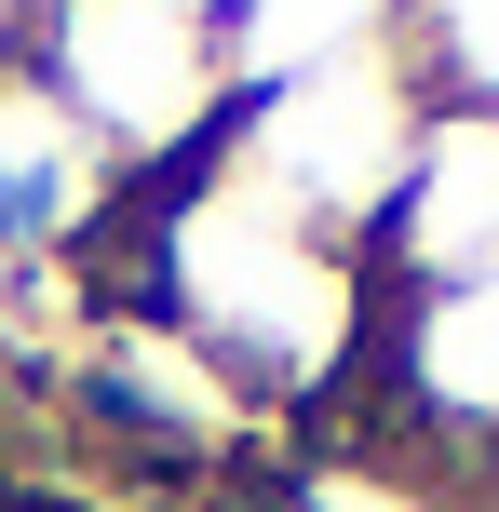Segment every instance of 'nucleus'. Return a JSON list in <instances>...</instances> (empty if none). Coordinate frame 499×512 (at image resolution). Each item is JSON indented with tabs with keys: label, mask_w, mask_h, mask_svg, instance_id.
Masks as SVG:
<instances>
[{
	"label": "nucleus",
	"mask_w": 499,
	"mask_h": 512,
	"mask_svg": "<svg viewBox=\"0 0 499 512\" xmlns=\"http://www.w3.org/2000/svg\"><path fill=\"white\" fill-rule=\"evenodd\" d=\"M351 405H378V445L499 486V270L432 283V297H392Z\"/></svg>",
	"instance_id": "nucleus-4"
},
{
	"label": "nucleus",
	"mask_w": 499,
	"mask_h": 512,
	"mask_svg": "<svg viewBox=\"0 0 499 512\" xmlns=\"http://www.w3.org/2000/svg\"><path fill=\"white\" fill-rule=\"evenodd\" d=\"M27 41H41V0H0V68H27Z\"/></svg>",
	"instance_id": "nucleus-9"
},
{
	"label": "nucleus",
	"mask_w": 499,
	"mask_h": 512,
	"mask_svg": "<svg viewBox=\"0 0 499 512\" xmlns=\"http://www.w3.org/2000/svg\"><path fill=\"white\" fill-rule=\"evenodd\" d=\"M27 68L54 81V108H68L135 189L216 162V135H230V108H243L230 27L189 14V0H41Z\"/></svg>",
	"instance_id": "nucleus-2"
},
{
	"label": "nucleus",
	"mask_w": 499,
	"mask_h": 512,
	"mask_svg": "<svg viewBox=\"0 0 499 512\" xmlns=\"http://www.w3.org/2000/svg\"><path fill=\"white\" fill-rule=\"evenodd\" d=\"M432 95H446V68H432V27H419V41H392V54H351V68H311V81L243 95L230 135H216V162H230L243 189H270L284 216H311V230L378 243Z\"/></svg>",
	"instance_id": "nucleus-3"
},
{
	"label": "nucleus",
	"mask_w": 499,
	"mask_h": 512,
	"mask_svg": "<svg viewBox=\"0 0 499 512\" xmlns=\"http://www.w3.org/2000/svg\"><path fill=\"white\" fill-rule=\"evenodd\" d=\"M135 176L54 108L41 68H0V256H108Z\"/></svg>",
	"instance_id": "nucleus-6"
},
{
	"label": "nucleus",
	"mask_w": 499,
	"mask_h": 512,
	"mask_svg": "<svg viewBox=\"0 0 499 512\" xmlns=\"http://www.w3.org/2000/svg\"><path fill=\"white\" fill-rule=\"evenodd\" d=\"M230 81L270 95V81H311V68H351V54H392L432 27V0H230Z\"/></svg>",
	"instance_id": "nucleus-8"
},
{
	"label": "nucleus",
	"mask_w": 499,
	"mask_h": 512,
	"mask_svg": "<svg viewBox=\"0 0 499 512\" xmlns=\"http://www.w3.org/2000/svg\"><path fill=\"white\" fill-rule=\"evenodd\" d=\"M95 405L122 418V432H149V445H176V459H216V445L243 432V391L216 378L203 351H189L162 310H135V297H108L95 310Z\"/></svg>",
	"instance_id": "nucleus-7"
},
{
	"label": "nucleus",
	"mask_w": 499,
	"mask_h": 512,
	"mask_svg": "<svg viewBox=\"0 0 499 512\" xmlns=\"http://www.w3.org/2000/svg\"><path fill=\"white\" fill-rule=\"evenodd\" d=\"M108 256L135 270L122 297L162 310L257 418L270 405H297V418L351 405V378H365V351H378V310H392L365 243L284 216L270 189H243L230 162H189V176L135 189V216H122Z\"/></svg>",
	"instance_id": "nucleus-1"
},
{
	"label": "nucleus",
	"mask_w": 499,
	"mask_h": 512,
	"mask_svg": "<svg viewBox=\"0 0 499 512\" xmlns=\"http://www.w3.org/2000/svg\"><path fill=\"white\" fill-rule=\"evenodd\" d=\"M189 14H230V0H189Z\"/></svg>",
	"instance_id": "nucleus-10"
},
{
	"label": "nucleus",
	"mask_w": 499,
	"mask_h": 512,
	"mask_svg": "<svg viewBox=\"0 0 499 512\" xmlns=\"http://www.w3.org/2000/svg\"><path fill=\"white\" fill-rule=\"evenodd\" d=\"M365 256H378V297H432V283L499 270V95H473V81L432 95L419 149H405V189H392Z\"/></svg>",
	"instance_id": "nucleus-5"
}]
</instances>
